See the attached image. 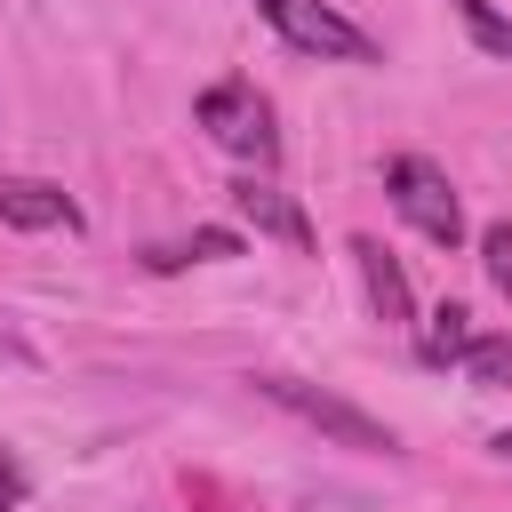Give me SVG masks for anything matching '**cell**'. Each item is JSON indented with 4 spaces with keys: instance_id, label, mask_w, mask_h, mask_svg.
Instances as JSON below:
<instances>
[{
    "instance_id": "3957f363",
    "label": "cell",
    "mask_w": 512,
    "mask_h": 512,
    "mask_svg": "<svg viewBox=\"0 0 512 512\" xmlns=\"http://www.w3.org/2000/svg\"><path fill=\"white\" fill-rule=\"evenodd\" d=\"M256 16H264L288 48H304V56H320V64H376V40H368L352 16H336L328 0H256Z\"/></svg>"
},
{
    "instance_id": "52a82bcc",
    "label": "cell",
    "mask_w": 512,
    "mask_h": 512,
    "mask_svg": "<svg viewBox=\"0 0 512 512\" xmlns=\"http://www.w3.org/2000/svg\"><path fill=\"white\" fill-rule=\"evenodd\" d=\"M352 264H360V280H368V304H376V312H384V320L400 328V320L416 312V296H408V280H400L392 248H384L376 232H360V240H352Z\"/></svg>"
},
{
    "instance_id": "7c38bea8",
    "label": "cell",
    "mask_w": 512,
    "mask_h": 512,
    "mask_svg": "<svg viewBox=\"0 0 512 512\" xmlns=\"http://www.w3.org/2000/svg\"><path fill=\"white\" fill-rule=\"evenodd\" d=\"M480 264H488L496 296L512 304V224H488V232H480Z\"/></svg>"
},
{
    "instance_id": "9c48e42d",
    "label": "cell",
    "mask_w": 512,
    "mask_h": 512,
    "mask_svg": "<svg viewBox=\"0 0 512 512\" xmlns=\"http://www.w3.org/2000/svg\"><path fill=\"white\" fill-rule=\"evenodd\" d=\"M456 368H464L480 392H512V336H472Z\"/></svg>"
},
{
    "instance_id": "30bf717a",
    "label": "cell",
    "mask_w": 512,
    "mask_h": 512,
    "mask_svg": "<svg viewBox=\"0 0 512 512\" xmlns=\"http://www.w3.org/2000/svg\"><path fill=\"white\" fill-rule=\"evenodd\" d=\"M472 336H480V328H472V312H464V304H440V312H432V328H424V360H432V368H448V360H464V344H472Z\"/></svg>"
},
{
    "instance_id": "6da1fadb",
    "label": "cell",
    "mask_w": 512,
    "mask_h": 512,
    "mask_svg": "<svg viewBox=\"0 0 512 512\" xmlns=\"http://www.w3.org/2000/svg\"><path fill=\"white\" fill-rule=\"evenodd\" d=\"M248 384H256L272 408H288L296 424H312L320 440H336V448H360V456H392V448H400V440H392V424H384V416H368V408H352L344 392H320V384L280 376V368H272V376H248Z\"/></svg>"
},
{
    "instance_id": "277c9868",
    "label": "cell",
    "mask_w": 512,
    "mask_h": 512,
    "mask_svg": "<svg viewBox=\"0 0 512 512\" xmlns=\"http://www.w3.org/2000/svg\"><path fill=\"white\" fill-rule=\"evenodd\" d=\"M384 192H392V208L424 232V240H440V248H456L464 240V208H456V184L424 160V152H392L384 160Z\"/></svg>"
},
{
    "instance_id": "ba28073f",
    "label": "cell",
    "mask_w": 512,
    "mask_h": 512,
    "mask_svg": "<svg viewBox=\"0 0 512 512\" xmlns=\"http://www.w3.org/2000/svg\"><path fill=\"white\" fill-rule=\"evenodd\" d=\"M216 256H240V232H224V224H200L192 240H176V248H152L144 264H152V272H176V264H216Z\"/></svg>"
},
{
    "instance_id": "5bb4252c",
    "label": "cell",
    "mask_w": 512,
    "mask_h": 512,
    "mask_svg": "<svg viewBox=\"0 0 512 512\" xmlns=\"http://www.w3.org/2000/svg\"><path fill=\"white\" fill-rule=\"evenodd\" d=\"M488 456H504V464H512V432H496V440H488Z\"/></svg>"
},
{
    "instance_id": "8fae6325",
    "label": "cell",
    "mask_w": 512,
    "mask_h": 512,
    "mask_svg": "<svg viewBox=\"0 0 512 512\" xmlns=\"http://www.w3.org/2000/svg\"><path fill=\"white\" fill-rule=\"evenodd\" d=\"M448 8L464 16V32H472V40L488 48V56H504V64H512V16H496L488 0H448Z\"/></svg>"
},
{
    "instance_id": "5b68a950",
    "label": "cell",
    "mask_w": 512,
    "mask_h": 512,
    "mask_svg": "<svg viewBox=\"0 0 512 512\" xmlns=\"http://www.w3.org/2000/svg\"><path fill=\"white\" fill-rule=\"evenodd\" d=\"M232 208H240L264 240H280V248H312V216H304L272 176H240V184H232Z\"/></svg>"
},
{
    "instance_id": "4fadbf2b",
    "label": "cell",
    "mask_w": 512,
    "mask_h": 512,
    "mask_svg": "<svg viewBox=\"0 0 512 512\" xmlns=\"http://www.w3.org/2000/svg\"><path fill=\"white\" fill-rule=\"evenodd\" d=\"M16 504H24V464L0 448V512H16Z\"/></svg>"
},
{
    "instance_id": "8992f818",
    "label": "cell",
    "mask_w": 512,
    "mask_h": 512,
    "mask_svg": "<svg viewBox=\"0 0 512 512\" xmlns=\"http://www.w3.org/2000/svg\"><path fill=\"white\" fill-rule=\"evenodd\" d=\"M0 216L16 224V232H80V208L64 200V184H48V176H0Z\"/></svg>"
},
{
    "instance_id": "7a4b0ae2",
    "label": "cell",
    "mask_w": 512,
    "mask_h": 512,
    "mask_svg": "<svg viewBox=\"0 0 512 512\" xmlns=\"http://www.w3.org/2000/svg\"><path fill=\"white\" fill-rule=\"evenodd\" d=\"M200 128H208L232 160H256V168L280 160V128H272V104H264L256 80H216V88H200Z\"/></svg>"
}]
</instances>
